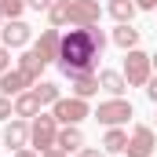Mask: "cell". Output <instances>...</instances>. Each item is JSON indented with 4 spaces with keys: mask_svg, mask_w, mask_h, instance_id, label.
<instances>
[{
    "mask_svg": "<svg viewBox=\"0 0 157 157\" xmlns=\"http://www.w3.org/2000/svg\"><path fill=\"white\" fill-rule=\"evenodd\" d=\"M102 48H106V37H102L99 26H77V29H70L62 37V44H59V66H62V73L66 77L91 73Z\"/></svg>",
    "mask_w": 157,
    "mask_h": 157,
    "instance_id": "cell-1",
    "label": "cell"
},
{
    "mask_svg": "<svg viewBox=\"0 0 157 157\" xmlns=\"http://www.w3.org/2000/svg\"><path fill=\"white\" fill-rule=\"evenodd\" d=\"M29 143H33V150H37V154L51 150V146L59 143V121L48 117V113H37L33 124H29Z\"/></svg>",
    "mask_w": 157,
    "mask_h": 157,
    "instance_id": "cell-2",
    "label": "cell"
},
{
    "mask_svg": "<svg viewBox=\"0 0 157 157\" xmlns=\"http://www.w3.org/2000/svg\"><path fill=\"white\" fill-rule=\"evenodd\" d=\"M150 77H154V59H150L146 51L132 48V51H128V59H124V80H128V84H135V88H143Z\"/></svg>",
    "mask_w": 157,
    "mask_h": 157,
    "instance_id": "cell-3",
    "label": "cell"
},
{
    "mask_svg": "<svg viewBox=\"0 0 157 157\" xmlns=\"http://www.w3.org/2000/svg\"><path fill=\"white\" fill-rule=\"evenodd\" d=\"M51 117L59 121V124H80L84 117H91V110H88V99H77V95H70V99H59V102L51 106Z\"/></svg>",
    "mask_w": 157,
    "mask_h": 157,
    "instance_id": "cell-4",
    "label": "cell"
},
{
    "mask_svg": "<svg viewBox=\"0 0 157 157\" xmlns=\"http://www.w3.org/2000/svg\"><path fill=\"white\" fill-rule=\"evenodd\" d=\"M132 113H135V110H132V102H128V99H110V102H99V110H95L99 124H106V128L124 124Z\"/></svg>",
    "mask_w": 157,
    "mask_h": 157,
    "instance_id": "cell-5",
    "label": "cell"
},
{
    "mask_svg": "<svg viewBox=\"0 0 157 157\" xmlns=\"http://www.w3.org/2000/svg\"><path fill=\"white\" fill-rule=\"evenodd\" d=\"M102 7L99 0H70V26H99Z\"/></svg>",
    "mask_w": 157,
    "mask_h": 157,
    "instance_id": "cell-6",
    "label": "cell"
},
{
    "mask_svg": "<svg viewBox=\"0 0 157 157\" xmlns=\"http://www.w3.org/2000/svg\"><path fill=\"white\" fill-rule=\"evenodd\" d=\"M124 154H128V157H154V132H150L146 124H139V128L132 132Z\"/></svg>",
    "mask_w": 157,
    "mask_h": 157,
    "instance_id": "cell-7",
    "label": "cell"
},
{
    "mask_svg": "<svg viewBox=\"0 0 157 157\" xmlns=\"http://www.w3.org/2000/svg\"><path fill=\"white\" fill-rule=\"evenodd\" d=\"M33 84H37V80L29 77L26 70H7V73H0V91H4L7 99H11V95H22V91L33 88Z\"/></svg>",
    "mask_w": 157,
    "mask_h": 157,
    "instance_id": "cell-8",
    "label": "cell"
},
{
    "mask_svg": "<svg viewBox=\"0 0 157 157\" xmlns=\"http://www.w3.org/2000/svg\"><path fill=\"white\" fill-rule=\"evenodd\" d=\"M4 48H22V44H29V37H33V29L22 22V18H7V26H4Z\"/></svg>",
    "mask_w": 157,
    "mask_h": 157,
    "instance_id": "cell-9",
    "label": "cell"
},
{
    "mask_svg": "<svg viewBox=\"0 0 157 157\" xmlns=\"http://www.w3.org/2000/svg\"><path fill=\"white\" fill-rule=\"evenodd\" d=\"M59 44H62V33L51 26V29H44V33H40V40L33 44V51H37L44 62H55V59H59Z\"/></svg>",
    "mask_w": 157,
    "mask_h": 157,
    "instance_id": "cell-10",
    "label": "cell"
},
{
    "mask_svg": "<svg viewBox=\"0 0 157 157\" xmlns=\"http://www.w3.org/2000/svg\"><path fill=\"white\" fill-rule=\"evenodd\" d=\"M29 143V124L18 117V121H11V124H4V146L7 150H22Z\"/></svg>",
    "mask_w": 157,
    "mask_h": 157,
    "instance_id": "cell-11",
    "label": "cell"
},
{
    "mask_svg": "<svg viewBox=\"0 0 157 157\" xmlns=\"http://www.w3.org/2000/svg\"><path fill=\"white\" fill-rule=\"evenodd\" d=\"M59 150H66V154H77L80 146H84V135H80L77 124H66V128H59V143H55Z\"/></svg>",
    "mask_w": 157,
    "mask_h": 157,
    "instance_id": "cell-12",
    "label": "cell"
},
{
    "mask_svg": "<svg viewBox=\"0 0 157 157\" xmlns=\"http://www.w3.org/2000/svg\"><path fill=\"white\" fill-rule=\"evenodd\" d=\"M70 80H73L70 88H73L77 99H91L99 91V73H77V77H70Z\"/></svg>",
    "mask_w": 157,
    "mask_h": 157,
    "instance_id": "cell-13",
    "label": "cell"
},
{
    "mask_svg": "<svg viewBox=\"0 0 157 157\" xmlns=\"http://www.w3.org/2000/svg\"><path fill=\"white\" fill-rule=\"evenodd\" d=\"M37 113H40L37 91H22V95H15V117H37Z\"/></svg>",
    "mask_w": 157,
    "mask_h": 157,
    "instance_id": "cell-14",
    "label": "cell"
},
{
    "mask_svg": "<svg viewBox=\"0 0 157 157\" xmlns=\"http://www.w3.org/2000/svg\"><path fill=\"white\" fill-rule=\"evenodd\" d=\"M99 88L110 91V95H121V91L128 88V80H124V73H117V70H102V73H99Z\"/></svg>",
    "mask_w": 157,
    "mask_h": 157,
    "instance_id": "cell-15",
    "label": "cell"
},
{
    "mask_svg": "<svg viewBox=\"0 0 157 157\" xmlns=\"http://www.w3.org/2000/svg\"><path fill=\"white\" fill-rule=\"evenodd\" d=\"M113 44L124 48V51H132V48L139 44V29H132V22H121L117 29H113Z\"/></svg>",
    "mask_w": 157,
    "mask_h": 157,
    "instance_id": "cell-16",
    "label": "cell"
},
{
    "mask_svg": "<svg viewBox=\"0 0 157 157\" xmlns=\"http://www.w3.org/2000/svg\"><path fill=\"white\" fill-rule=\"evenodd\" d=\"M135 0H110V15L117 18V22H132L135 18Z\"/></svg>",
    "mask_w": 157,
    "mask_h": 157,
    "instance_id": "cell-17",
    "label": "cell"
},
{
    "mask_svg": "<svg viewBox=\"0 0 157 157\" xmlns=\"http://www.w3.org/2000/svg\"><path fill=\"white\" fill-rule=\"evenodd\" d=\"M48 18H51L55 29H59V26H70V0H55V4L48 7Z\"/></svg>",
    "mask_w": 157,
    "mask_h": 157,
    "instance_id": "cell-18",
    "label": "cell"
},
{
    "mask_svg": "<svg viewBox=\"0 0 157 157\" xmlns=\"http://www.w3.org/2000/svg\"><path fill=\"white\" fill-rule=\"evenodd\" d=\"M33 91H37V99H40V106H55L62 95H59V84H51V80H40V84H33Z\"/></svg>",
    "mask_w": 157,
    "mask_h": 157,
    "instance_id": "cell-19",
    "label": "cell"
},
{
    "mask_svg": "<svg viewBox=\"0 0 157 157\" xmlns=\"http://www.w3.org/2000/svg\"><path fill=\"white\" fill-rule=\"evenodd\" d=\"M44 66H48V62L40 59V55H37V51H33V48H29V51L22 55V62H18V70H26V73H29V77H33V80L40 77V70H44Z\"/></svg>",
    "mask_w": 157,
    "mask_h": 157,
    "instance_id": "cell-20",
    "label": "cell"
},
{
    "mask_svg": "<svg viewBox=\"0 0 157 157\" xmlns=\"http://www.w3.org/2000/svg\"><path fill=\"white\" fill-rule=\"evenodd\" d=\"M102 146H106L110 154H124V146H128V135H124L121 128H110V132H106V139H102Z\"/></svg>",
    "mask_w": 157,
    "mask_h": 157,
    "instance_id": "cell-21",
    "label": "cell"
},
{
    "mask_svg": "<svg viewBox=\"0 0 157 157\" xmlns=\"http://www.w3.org/2000/svg\"><path fill=\"white\" fill-rule=\"evenodd\" d=\"M26 11V0H0V15L4 18H18Z\"/></svg>",
    "mask_w": 157,
    "mask_h": 157,
    "instance_id": "cell-22",
    "label": "cell"
},
{
    "mask_svg": "<svg viewBox=\"0 0 157 157\" xmlns=\"http://www.w3.org/2000/svg\"><path fill=\"white\" fill-rule=\"evenodd\" d=\"M11 113H15V102H11V99L4 95V99H0V121H7Z\"/></svg>",
    "mask_w": 157,
    "mask_h": 157,
    "instance_id": "cell-23",
    "label": "cell"
},
{
    "mask_svg": "<svg viewBox=\"0 0 157 157\" xmlns=\"http://www.w3.org/2000/svg\"><path fill=\"white\" fill-rule=\"evenodd\" d=\"M11 70V48H0V73Z\"/></svg>",
    "mask_w": 157,
    "mask_h": 157,
    "instance_id": "cell-24",
    "label": "cell"
},
{
    "mask_svg": "<svg viewBox=\"0 0 157 157\" xmlns=\"http://www.w3.org/2000/svg\"><path fill=\"white\" fill-rule=\"evenodd\" d=\"M55 0H26V7H33V11H48Z\"/></svg>",
    "mask_w": 157,
    "mask_h": 157,
    "instance_id": "cell-25",
    "label": "cell"
},
{
    "mask_svg": "<svg viewBox=\"0 0 157 157\" xmlns=\"http://www.w3.org/2000/svg\"><path fill=\"white\" fill-rule=\"evenodd\" d=\"M146 95H150V102H157V73L146 80Z\"/></svg>",
    "mask_w": 157,
    "mask_h": 157,
    "instance_id": "cell-26",
    "label": "cell"
},
{
    "mask_svg": "<svg viewBox=\"0 0 157 157\" xmlns=\"http://www.w3.org/2000/svg\"><path fill=\"white\" fill-rule=\"evenodd\" d=\"M40 157H70V154H66V150H59V146H51V150H44Z\"/></svg>",
    "mask_w": 157,
    "mask_h": 157,
    "instance_id": "cell-27",
    "label": "cell"
},
{
    "mask_svg": "<svg viewBox=\"0 0 157 157\" xmlns=\"http://www.w3.org/2000/svg\"><path fill=\"white\" fill-rule=\"evenodd\" d=\"M135 7H143V11H154V7H157V0H135Z\"/></svg>",
    "mask_w": 157,
    "mask_h": 157,
    "instance_id": "cell-28",
    "label": "cell"
},
{
    "mask_svg": "<svg viewBox=\"0 0 157 157\" xmlns=\"http://www.w3.org/2000/svg\"><path fill=\"white\" fill-rule=\"evenodd\" d=\"M15 157H40L37 150H26V146H22V150H15Z\"/></svg>",
    "mask_w": 157,
    "mask_h": 157,
    "instance_id": "cell-29",
    "label": "cell"
},
{
    "mask_svg": "<svg viewBox=\"0 0 157 157\" xmlns=\"http://www.w3.org/2000/svg\"><path fill=\"white\" fill-rule=\"evenodd\" d=\"M80 157H106V154H102V150H84Z\"/></svg>",
    "mask_w": 157,
    "mask_h": 157,
    "instance_id": "cell-30",
    "label": "cell"
},
{
    "mask_svg": "<svg viewBox=\"0 0 157 157\" xmlns=\"http://www.w3.org/2000/svg\"><path fill=\"white\" fill-rule=\"evenodd\" d=\"M150 59H154V70H157V55H150Z\"/></svg>",
    "mask_w": 157,
    "mask_h": 157,
    "instance_id": "cell-31",
    "label": "cell"
},
{
    "mask_svg": "<svg viewBox=\"0 0 157 157\" xmlns=\"http://www.w3.org/2000/svg\"><path fill=\"white\" fill-rule=\"evenodd\" d=\"M0 18H4V15H0Z\"/></svg>",
    "mask_w": 157,
    "mask_h": 157,
    "instance_id": "cell-32",
    "label": "cell"
}]
</instances>
